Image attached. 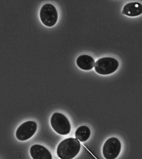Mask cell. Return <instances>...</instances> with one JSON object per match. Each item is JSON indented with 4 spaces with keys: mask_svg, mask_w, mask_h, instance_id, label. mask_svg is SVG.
Here are the masks:
<instances>
[{
    "mask_svg": "<svg viewBox=\"0 0 142 159\" xmlns=\"http://www.w3.org/2000/svg\"><path fill=\"white\" fill-rule=\"evenodd\" d=\"M80 142L77 139L70 138L64 139L58 145L57 154L61 159H72L80 151Z\"/></svg>",
    "mask_w": 142,
    "mask_h": 159,
    "instance_id": "cell-1",
    "label": "cell"
},
{
    "mask_svg": "<svg viewBox=\"0 0 142 159\" xmlns=\"http://www.w3.org/2000/svg\"><path fill=\"white\" fill-rule=\"evenodd\" d=\"M119 63L115 58L112 57H103L96 62L95 70L96 73L102 75L112 74L117 70Z\"/></svg>",
    "mask_w": 142,
    "mask_h": 159,
    "instance_id": "cell-2",
    "label": "cell"
},
{
    "mask_svg": "<svg viewBox=\"0 0 142 159\" xmlns=\"http://www.w3.org/2000/svg\"><path fill=\"white\" fill-rule=\"evenodd\" d=\"M51 124L53 130L60 135H67L70 132V123L66 117L61 113H54L51 118Z\"/></svg>",
    "mask_w": 142,
    "mask_h": 159,
    "instance_id": "cell-3",
    "label": "cell"
},
{
    "mask_svg": "<svg viewBox=\"0 0 142 159\" xmlns=\"http://www.w3.org/2000/svg\"><path fill=\"white\" fill-rule=\"evenodd\" d=\"M40 17L45 25L48 27H53L58 20V13L56 9L51 4H46L41 9Z\"/></svg>",
    "mask_w": 142,
    "mask_h": 159,
    "instance_id": "cell-4",
    "label": "cell"
},
{
    "mask_svg": "<svg viewBox=\"0 0 142 159\" xmlns=\"http://www.w3.org/2000/svg\"><path fill=\"white\" fill-rule=\"evenodd\" d=\"M121 144L118 139L112 137L105 143L103 148V156L106 159H115L119 155Z\"/></svg>",
    "mask_w": 142,
    "mask_h": 159,
    "instance_id": "cell-5",
    "label": "cell"
},
{
    "mask_svg": "<svg viewBox=\"0 0 142 159\" xmlns=\"http://www.w3.org/2000/svg\"><path fill=\"white\" fill-rule=\"evenodd\" d=\"M37 124L34 121H27L19 126L16 131V137L20 141H25L32 138L37 131Z\"/></svg>",
    "mask_w": 142,
    "mask_h": 159,
    "instance_id": "cell-6",
    "label": "cell"
},
{
    "mask_svg": "<svg viewBox=\"0 0 142 159\" xmlns=\"http://www.w3.org/2000/svg\"><path fill=\"white\" fill-rule=\"evenodd\" d=\"M30 154L33 159H52L51 154L49 150L38 144L31 147Z\"/></svg>",
    "mask_w": 142,
    "mask_h": 159,
    "instance_id": "cell-7",
    "label": "cell"
},
{
    "mask_svg": "<svg viewBox=\"0 0 142 159\" xmlns=\"http://www.w3.org/2000/svg\"><path fill=\"white\" fill-rule=\"evenodd\" d=\"M122 13L129 17H135L142 14V5L138 2H131L123 7Z\"/></svg>",
    "mask_w": 142,
    "mask_h": 159,
    "instance_id": "cell-8",
    "label": "cell"
},
{
    "mask_svg": "<svg viewBox=\"0 0 142 159\" xmlns=\"http://www.w3.org/2000/svg\"><path fill=\"white\" fill-rule=\"evenodd\" d=\"M76 64L80 68L83 70H91L94 66L95 60L90 56L82 55L77 58Z\"/></svg>",
    "mask_w": 142,
    "mask_h": 159,
    "instance_id": "cell-9",
    "label": "cell"
},
{
    "mask_svg": "<svg viewBox=\"0 0 142 159\" xmlns=\"http://www.w3.org/2000/svg\"><path fill=\"white\" fill-rule=\"evenodd\" d=\"M91 130L88 126L82 125L77 129L75 132V136L79 141L83 142L88 140L91 135Z\"/></svg>",
    "mask_w": 142,
    "mask_h": 159,
    "instance_id": "cell-10",
    "label": "cell"
}]
</instances>
